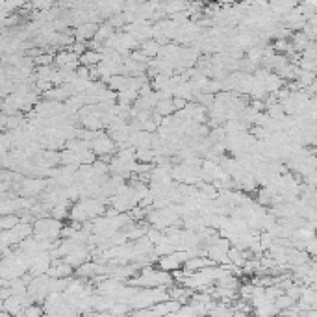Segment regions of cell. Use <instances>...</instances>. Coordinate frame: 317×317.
Here are the masks:
<instances>
[{
    "mask_svg": "<svg viewBox=\"0 0 317 317\" xmlns=\"http://www.w3.org/2000/svg\"><path fill=\"white\" fill-rule=\"evenodd\" d=\"M61 230H63V223L54 217H43L33 223V237L38 241L56 243L58 237H61Z\"/></svg>",
    "mask_w": 317,
    "mask_h": 317,
    "instance_id": "1",
    "label": "cell"
},
{
    "mask_svg": "<svg viewBox=\"0 0 317 317\" xmlns=\"http://www.w3.org/2000/svg\"><path fill=\"white\" fill-rule=\"evenodd\" d=\"M91 151L97 154V158L106 161H112V158L117 154V143L110 137V134H104L100 132L98 137L91 143Z\"/></svg>",
    "mask_w": 317,
    "mask_h": 317,
    "instance_id": "2",
    "label": "cell"
},
{
    "mask_svg": "<svg viewBox=\"0 0 317 317\" xmlns=\"http://www.w3.org/2000/svg\"><path fill=\"white\" fill-rule=\"evenodd\" d=\"M189 258H191L189 251H177V253L158 258V267H160L161 271H165V273L172 274V273H177V271H180V269H184V265H186V262H188Z\"/></svg>",
    "mask_w": 317,
    "mask_h": 317,
    "instance_id": "3",
    "label": "cell"
},
{
    "mask_svg": "<svg viewBox=\"0 0 317 317\" xmlns=\"http://www.w3.org/2000/svg\"><path fill=\"white\" fill-rule=\"evenodd\" d=\"M49 180L47 178H38V177H26L21 182V191L19 195L21 197H30V199H36L38 195L45 193L49 189Z\"/></svg>",
    "mask_w": 317,
    "mask_h": 317,
    "instance_id": "4",
    "label": "cell"
},
{
    "mask_svg": "<svg viewBox=\"0 0 317 317\" xmlns=\"http://www.w3.org/2000/svg\"><path fill=\"white\" fill-rule=\"evenodd\" d=\"M76 273V269L75 267H71L65 260H54L52 262V267L49 269V276L54 280H58V278H73V274Z\"/></svg>",
    "mask_w": 317,
    "mask_h": 317,
    "instance_id": "5",
    "label": "cell"
},
{
    "mask_svg": "<svg viewBox=\"0 0 317 317\" xmlns=\"http://www.w3.org/2000/svg\"><path fill=\"white\" fill-rule=\"evenodd\" d=\"M154 112H156L158 115H161V117H171L172 113L177 112V108H174V102H172L171 97H163L160 102H158Z\"/></svg>",
    "mask_w": 317,
    "mask_h": 317,
    "instance_id": "6",
    "label": "cell"
},
{
    "mask_svg": "<svg viewBox=\"0 0 317 317\" xmlns=\"http://www.w3.org/2000/svg\"><path fill=\"white\" fill-rule=\"evenodd\" d=\"M161 47H163V45L158 43L156 39H149L145 43H141L139 50L143 54H147L151 59H156V56H160V52H161Z\"/></svg>",
    "mask_w": 317,
    "mask_h": 317,
    "instance_id": "7",
    "label": "cell"
},
{
    "mask_svg": "<svg viewBox=\"0 0 317 317\" xmlns=\"http://www.w3.org/2000/svg\"><path fill=\"white\" fill-rule=\"evenodd\" d=\"M17 225H21V215L11 214V215H2V217H0V228H2V232L11 230V228H15Z\"/></svg>",
    "mask_w": 317,
    "mask_h": 317,
    "instance_id": "8",
    "label": "cell"
},
{
    "mask_svg": "<svg viewBox=\"0 0 317 317\" xmlns=\"http://www.w3.org/2000/svg\"><path fill=\"white\" fill-rule=\"evenodd\" d=\"M67 206H69V202H63V204L54 206L52 212H50V217H54V219H58V221L67 219V217L71 215V208H67Z\"/></svg>",
    "mask_w": 317,
    "mask_h": 317,
    "instance_id": "9",
    "label": "cell"
},
{
    "mask_svg": "<svg viewBox=\"0 0 317 317\" xmlns=\"http://www.w3.org/2000/svg\"><path fill=\"white\" fill-rule=\"evenodd\" d=\"M95 317H113L110 312H100V313H95Z\"/></svg>",
    "mask_w": 317,
    "mask_h": 317,
    "instance_id": "10",
    "label": "cell"
},
{
    "mask_svg": "<svg viewBox=\"0 0 317 317\" xmlns=\"http://www.w3.org/2000/svg\"><path fill=\"white\" fill-rule=\"evenodd\" d=\"M78 317H95V312H89V313H80Z\"/></svg>",
    "mask_w": 317,
    "mask_h": 317,
    "instance_id": "11",
    "label": "cell"
},
{
    "mask_svg": "<svg viewBox=\"0 0 317 317\" xmlns=\"http://www.w3.org/2000/svg\"><path fill=\"white\" fill-rule=\"evenodd\" d=\"M0 317H13V315H11V313H8V312H2V313H0Z\"/></svg>",
    "mask_w": 317,
    "mask_h": 317,
    "instance_id": "12",
    "label": "cell"
}]
</instances>
